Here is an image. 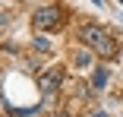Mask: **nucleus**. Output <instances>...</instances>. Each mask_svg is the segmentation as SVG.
Returning <instances> with one entry per match:
<instances>
[{"instance_id": "obj_1", "label": "nucleus", "mask_w": 123, "mask_h": 117, "mask_svg": "<svg viewBox=\"0 0 123 117\" xmlns=\"http://www.w3.org/2000/svg\"><path fill=\"white\" fill-rule=\"evenodd\" d=\"M79 38H82V48H88L92 54H101L104 60H111L117 54V41L114 35L104 29V26H98V22H88V26L79 29Z\"/></svg>"}, {"instance_id": "obj_2", "label": "nucleus", "mask_w": 123, "mask_h": 117, "mask_svg": "<svg viewBox=\"0 0 123 117\" xmlns=\"http://www.w3.org/2000/svg\"><path fill=\"white\" fill-rule=\"evenodd\" d=\"M60 16H63L60 6H38L35 16H32V22H35V29H38V32H51V29L60 26Z\"/></svg>"}, {"instance_id": "obj_3", "label": "nucleus", "mask_w": 123, "mask_h": 117, "mask_svg": "<svg viewBox=\"0 0 123 117\" xmlns=\"http://www.w3.org/2000/svg\"><path fill=\"white\" fill-rule=\"evenodd\" d=\"M60 82H63V70H60V66H51V70H44V73H41V79H38L41 92H47V95L60 92Z\"/></svg>"}, {"instance_id": "obj_4", "label": "nucleus", "mask_w": 123, "mask_h": 117, "mask_svg": "<svg viewBox=\"0 0 123 117\" xmlns=\"http://www.w3.org/2000/svg\"><path fill=\"white\" fill-rule=\"evenodd\" d=\"M73 63H76V70H92L95 66V54L88 48H76L73 51Z\"/></svg>"}, {"instance_id": "obj_5", "label": "nucleus", "mask_w": 123, "mask_h": 117, "mask_svg": "<svg viewBox=\"0 0 123 117\" xmlns=\"http://www.w3.org/2000/svg\"><path fill=\"white\" fill-rule=\"evenodd\" d=\"M107 79H111V70L107 66H95L92 70V92H101L107 85Z\"/></svg>"}, {"instance_id": "obj_6", "label": "nucleus", "mask_w": 123, "mask_h": 117, "mask_svg": "<svg viewBox=\"0 0 123 117\" xmlns=\"http://www.w3.org/2000/svg\"><path fill=\"white\" fill-rule=\"evenodd\" d=\"M92 117H111V114H104V111H95V114H92Z\"/></svg>"}]
</instances>
